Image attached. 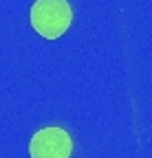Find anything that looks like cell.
<instances>
[{"label":"cell","instance_id":"7a4b0ae2","mask_svg":"<svg viewBox=\"0 0 152 158\" xmlns=\"http://www.w3.org/2000/svg\"><path fill=\"white\" fill-rule=\"evenodd\" d=\"M73 141L62 127H44L31 136V158H71Z\"/></svg>","mask_w":152,"mask_h":158},{"label":"cell","instance_id":"6da1fadb","mask_svg":"<svg viewBox=\"0 0 152 158\" xmlns=\"http://www.w3.org/2000/svg\"><path fill=\"white\" fill-rule=\"evenodd\" d=\"M73 22L66 0H35L31 7V27L46 40H58Z\"/></svg>","mask_w":152,"mask_h":158}]
</instances>
